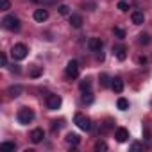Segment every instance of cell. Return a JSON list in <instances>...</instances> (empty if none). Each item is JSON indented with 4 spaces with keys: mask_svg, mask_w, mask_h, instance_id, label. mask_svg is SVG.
<instances>
[{
    "mask_svg": "<svg viewBox=\"0 0 152 152\" xmlns=\"http://www.w3.org/2000/svg\"><path fill=\"white\" fill-rule=\"evenodd\" d=\"M16 118H18V122H20L22 125H27V124H31V122L34 120V111L29 109V107H22V109L18 111Z\"/></svg>",
    "mask_w": 152,
    "mask_h": 152,
    "instance_id": "6da1fadb",
    "label": "cell"
},
{
    "mask_svg": "<svg viewBox=\"0 0 152 152\" xmlns=\"http://www.w3.org/2000/svg\"><path fill=\"white\" fill-rule=\"evenodd\" d=\"M2 25H4L7 31H13V32H15V31L20 29V20H18L15 15H7V16L2 20Z\"/></svg>",
    "mask_w": 152,
    "mask_h": 152,
    "instance_id": "7a4b0ae2",
    "label": "cell"
},
{
    "mask_svg": "<svg viewBox=\"0 0 152 152\" xmlns=\"http://www.w3.org/2000/svg\"><path fill=\"white\" fill-rule=\"evenodd\" d=\"M27 52H29V48H27L23 43H16V45L13 47V50H11V56H13V59L22 61V59L27 57Z\"/></svg>",
    "mask_w": 152,
    "mask_h": 152,
    "instance_id": "3957f363",
    "label": "cell"
},
{
    "mask_svg": "<svg viewBox=\"0 0 152 152\" xmlns=\"http://www.w3.org/2000/svg\"><path fill=\"white\" fill-rule=\"evenodd\" d=\"M73 122H75V125H77V127H79L81 131H90V129H91L90 118H88V116H84L83 113H77V115H75Z\"/></svg>",
    "mask_w": 152,
    "mask_h": 152,
    "instance_id": "277c9868",
    "label": "cell"
},
{
    "mask_svg": "<svg viewBox=\"0 0 152 152\" xmlns=\"http://www.w3.org/2000/svg\"><path fill=\"white\" fill-rule=\"evenodd\" d=\"M64 73L70 79H77L79 77V63L77 61H70L66 64V68H64Z\"/></svg>",
    "mask_w": 152,
    "mask_h": 152,
    "instance_id": "5b68a950",
    "label": "cell"
},
{
    "mask_svg": "<svg viewBox=\"0 0 152 152\" xmlns=\"http://www.w3.org/2000/svg\"><path fill=\"white\" fill-rule=\"evenodd\" d=\"M61 97L59 95H48L47 97V107L50 109V111H56V109H59L61 107Z\"/></svg>",
    "mask_w": 152,
    "mask_h": 152,
    "instance_id": "8992f818",
    "label": "cell"
},
{
    "mask_svg": "<svg viewBox=\"0 0 152 152\" xmlns=\"http://www.w3.org/2000/svg\"><path fill=\"white\" fill-rule=\"evenodd\" d=\"M102 39L100 38H90L88 39V48L91 50V52H100L102 50Z\"/></svg>",
    "mask_w": 152,
    "mask_h": 152,
    "instance_id": "52a82bcc",
    "label": "cell"
},
{
    "mask_svg": "<svg viewBox=\"0 0 152 152\" xmlns=\"http://www.w3.org/2000/svg\"><path fill=\"white\" fill-rule=\"evenodd\" d=\"M115 138H116V141L124 143V141H127V138H129V131H127L125 127H120V129H116Z\"/></svg>",
    "mask_w": 152,
    "mask_h": 152,
    "instance_id": "ba28073f",
    "label": "cell"
},
{
    "mask_svg": "<svg viewBox=\"0 0 152 152\" xmlns=\"http://www.w3.org/2000/svg\"><path fill=\"white\" fill-rule=\"evenodd\" d=\"M127 50H125V47L124 45H116V47H113V54L116 56V59H120V61H124L125 57H127V54H125Z\"/></svg>",
    "mask_w": 152,
    "mask_h": 152,
    "instance_id": "9c48e42d",
    "label": "cell"
},
{
    "mask_svg": "<svg viewBox=\"0 0 152 152\" xmlns=\"http://www.w3.org/2000/svg\"><path fill=\"white\" fill-rule=\"evenodd\" d=\"M111 88H113L115 93H122V91H124V81H122L120 77L111 79Z\"/></svg>",
    "mask_w": 152,
    "mask_h": 152,
    "instance_id": "30bf717a",
    "label": "cell"
},
{
    "mask_svg": "<svg viewBox=\"0 0 152 152\" xmlns=\"http://www.w3.org/2000/svg\"><path fill=\"white\" fill-rule=\"evenodd\" d=\"M43 138H45L43 129H34V131L31 132V141H32V143H39V141H43Z\"/></svg>",
    "mask_w": 152,
    "mask_h": 152,
    "instance_id": "8fae6325",
    "label": "cell"
},
{
    "mask_svg": "<svg viewBox=\"0 0 152 152\" xmlns=\"http://www.w3.org/2000/svg\"><path fill=\"white\" fill-rule=\"evenodd\" d=\"M83 16L81 15H70V25L75 27V29H81L83 27Z\"/></svg>",
    "mask_w": 152,
    "mask_h": 152,
    "instance_id": "7c38bea8",
    "label": "cell"
},
{
    "mask_svg": "<svg viewBox=\"0 0 152 152\" xmlns=\"http://www.w3.org/2000/svg\"><path fill=\"white\" fill-rule=\"evenodd\" d=\"M47 18H48V11H47V9H36V11H34V20H36V22H41V23H43Z\"/></svg>",
    "mask_w": 152,
    "mask_h": 152,
    "instance_id": "4fadbf2b",
    "label": "cell"
},
{
    "mask_svg": "<svg viewBox=\"0 0 152 152\" xmlns=\"http://www.w3.org/2000/svg\"><path fill=\"white\" fill-rule=\"evenodd\" d=\"M131 20H132L134 25H141L143 20H145V16H143L141 11H132V13H131Z\"/></svg>",
    "mask_w": 152,
    "mask_h": 152,
    "instance_id": "5bb4252c",
    "label": "cell"
},
{
    "mask_svg": "<svg viewBox=\"0 0 152 152\" xmlns=\"http://www.w3.org/2000/svg\"><path fill=\"white\" fill-rule=\"evenodd\" d=\"M22 91H23V90H22V86H18V84H16V86H11V88L7 90V93H9V97H11V99L20 97V95H22Z\"/></svg>",
    "mask_w": 152,
    "mask_h": 152,
    "instance_id": "9a60e30c",
    "label": "cell"
},
{
    "mask_svg": "<svg viewBox=\"0 0 152 152\" xmlns=\"http://www.w3.org/2000/svg\"><path fill=\"white\" fill-rule=\"evenodd\" d=\"M66 141H68L70 145H73V147H75V145H79L81 138H79L77 134H73V132H68V134H66Z\"/></svg>",
    "mask_w": 152,
    "mask_h": 152,
    "instance_id": "2e32d148",
    "label": "cell"
},
{
    "mask_svg": "<svg viewBox=\"0 0 152 152\" xmlns=\"http://www.w3.org/2000/svg\"><path fill=\"white\" fill-rule=\"evenodd\" d=\"M116 106H118L120 111H125V109H129V100L124 99V97H120V99L116 100Z\"/></svg>",
    "mask_w": 152,
    "mask_h": 152,
    "instance_id": "e0dca14e",
    "label": "cell"
},
{
    "mask_svg": "<svg viewBox=\"0 0 152 152\" xmlns=\"http://www.w3.org/2000/svg\"><path fill=\"white\" fill-rule=\"evenodd\" d=\"M138 43H140V45H148V43H150V36H148L147 32H141V34L138 36Z\"/></svg>",
    "mask_w": 152,
    "mask_h": 152,
    "instance_id": "ac0fdd59",
    "label": "cell"
},
{
    "mask_svg": "<svg viewBox=\"0 0 152 152\" xmlns=\"http://www.w3.org/2000/svg\"><path fill=\"white\" fill-rule=\"evenodd\" d=\"M57 13L63 15V16H66V15H70V7H68L66 4H61V6L57 7Z\"/></svg>",
    "mask_w": 152,
    "mask_h": 152,
    "instance_id": "d6986e66",
    "label": "cell"
},
{
    "mask_svg": "<svg viewBox=\"0 0 152 152\" xmlns=\"http://www.w3.org/2000/svg\"><path fill=\"white\" fill-rule=\"evenodd\" d=\"M113 32H115V36H116L118 39H124V38H125V31H124L122 27H115Z\"/></svg>",
    "mask_w": 152,
    "mask_h": 152,
    "instance_id": "ffe728a7",
    "label": "cell"
},
{
    "mask_svg": "<svg viewBox=\"0 0 152 152\" xmlns=\"http://www.w3.org/2000/svg\"><path fill=\"white\" fill-rule=\"evenodd\" d=\"M90 86H91V83L88 81V79H84L81 84H79V88H81V91L84 93V91H90Z\"/></svg>",
    "mask_w": 152,
    "mask_h": 152,
    "instance_id": "44dd1931",
    "label": "cell"
},
{
    "mask_svg": "<svg viewBox=\"0 0 152 152\" xmlns=\"http://www.w3.org/2000/svg\"><path fill=\"white\" fill-rule=\"evenodd\" d=\"M109 81H111V79H109V75H107V73H100V84H102L104 88L109 86Z\"/></svg>",
    "mask_w": 152,
    "mask_h": 152,
    "instance_id": "7402d4cb",
    "label": "cell"
},
{
    "mask_svg": "<svg viewBox=\"0 0 152 152\" xmlns=\"http://www.w3.org/2000/svg\"><path fill=\"white\" fill-rule=\"evenodd\" d=\"M116 7H118V9H120L122 13H127V11H129V4L125 2V0H120V2H118V6H116Z\"/></svg>",
    "mask_w": 152,
    "mask_h": 152,
    "instance_id": "603a6c76",
    "label": "cell"
},
{
    "mask_svg": "<svg viewBox=\"0 0 152 152\" xmlns=\"http://www.w3.org/2000/svg\"><path fill=\"white\" fill-rule=\"evenodd\" d=\"M2 148H7V150H16V143H13V141H2Z\"/></svg>",
    "mask_w": 152,
    "mask_h": 152,
    "instance_id": "cb8c5ba5",
    "label": "cell"
},
{
    "mask_svg": "<svg viewBox=\"0 0 152 152\" xmlns=\"http://www.w3.org/2000/svg\"><path fill=\"white\" fill-rule=\"evenodd\" d=\"M95 150H107V143L102 141V140H99V141L95 143Z\"/></svg>",
    "mask_w": 152,
    "mask_h": 152,
    "instance_id": "d4e9b609",
    "label": "cell"
},
{
    "mask_svg": "<svg viewBox=\"0 0 152 152\" xmlns=\"http://www.w3.org/2000/svg\"><path fill=\"white\" fill-rule=\"evenodd\" d=\"M83 102H84V104H91V102H93V97H91L90 91H84V95H83Z\"/></svg>",
    "mask_w": 152,
    "mask_h": 152,
    "instance_id": "484cf974",
    "label": "cell"
},
{
    "mask_svg": "<svg viewBox=\"0 0 152 152\" xmlns=\"http://www.w3.org/2000/svg\"><path fill=\"white\" fill-rule=\"evenodd\" d=\"M0 9H2V11L11 9V2H9V0H0Z\"/></svg>",
    "mask_w": 152,
    "mask_h": 152,
    "instance_id": "4316f807",
    "label": "cell"
},
{
    "mask_svg": "<svg viewBox=\"0 0 152 152\" xmlns=\"http://www.w3.org/2000/svg\"><path fill=\"white\" fill-rule=\"evenodd\" d=\"M41 73H43L41 68H32V70H31V77H39Z\"/></svg>",
    "mask_w": 152,
    "mask_h": 152,
    "instance_id": "83f0119b",
    "label": "cell"
},
{
    "mask_svg": "<svg viewBox=\"0 0 152 152\" xmlns=\"http://www.w3.org/2000/svg\"><path fill=\"white\" fill-rule=\"evenodd\" d=\"M113 127V120H106V125H104V129H102V132H107L109 129Z\"/></svg>",
    "mask_w": 152,
    "mask_h": 152,
    "instance_id": "f1b7e54d",
    "label": "cell"
},
{
    "mask_svg": "<svg viewBox=\"0 0 152 152\" xmlns=\"http://www.w3.org/2000/svg\"><path fill=\"white\" fill-rule=\"evenodd\" d=\"M141 148H143L141 143H132V145H131V150H141Z\"/></svg>",
    "mask_w": 152,
    "mask_h": 152,
    "instance_id": "f546056e",
    "label": "cell"
},
{
    "mask_svg": "<svg viewBox=\"0 0 152 152\" xmlns=\"http://www.w3.org/2000/svg\"><path fill=\"white\" fill-rule=\"evenodd\" d=\"M0 61H2V66H7V57H6V54L0 56Z\"/></svg>",
    "mask_w": 152,
    "mask_h": 152,
    "instance_id": "4dcf8cb0",
    "label": "cell"
},
{
    "mask_svg": "<svg viewBox=\"0 0 152 152\" xmlns=\"http://www.w3.org/2000/svg\"><path fill=\"white\" fill-rule=\"evenodd\" d=\"M59 127H61V122H57V120L52 122V129H59Z\"/></svg>",
    "mask_w": 152,
    "mask_h": 152,
    "instance_id": "1f68e13d",
    "label": "cell"
},
{
    "mask_svg": "<svg viewBox=\"0 0 152 152\" xmlns=\"http://www.w3.org/2000/svg\"><path fill=\"white\" fill-rule=\"evenodd\" d=\"M138 63H140V64H147V57H145V56H143V57H140V59H138Z\"/></svg>",
    "mask_w": 152,
    "mask_h": 152,
    "instance_id": "d6a6232c",
    "label": "cell"
},
{
    "mask_svg": "<svg viewBox=\"0 0 152 152\" xmlns=\"http://www.w3.org/2000/svg\"><path fill=\"white\" fill-rule=\"evenodd\" d=\"M45 4H54V0H43Z\"/></svg>",
    "mask_w": 152,
    "mask_h": 152,
    "instance_id": "836d02e7",
    "label": "cell"
},
{
    "mask_svg": "<svg viewBox=\"0 0 152 152\" xmlns=\"http://www.w3.org/2000/svg\"><path fill=\"white\" fill-rule=\"evenodd\" d=\"M32 2H39V0H32Z\"/></svg>",
    "mask_w": 152,
    "mask_h": 152,
    "instance_id": "e575fe53",
    "label": "cell"
}]
</instances>
